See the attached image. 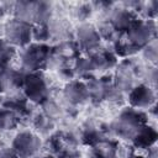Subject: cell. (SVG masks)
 I'll use <instances>...</instances> for the list:
<instances>
[{
  "label": "cell",
  "mask_w": 158,
  "mask_h": 158,
  "mask_svg": "<svg viewBox=\"0 0 158 158\" xmlns=\"http://www.w3.org/2000/svg\"><path fill=\"white\" fill-rule=\"evenodd\" d=\"M110 20H111L110 23L114 26V28L117 32H122V31H127L136 19L133 17V15L130 10H127V9H116L111 14Z\"/></svg>",
  "instance_id": "7c38bea8"
},
{
  "label": "cell",
  "mask_w": 158,
  "mask_h": 158,
  "mask_svg": "<svg viewBox=\"0 0 158 158\" xmlns=\"http://www.w3.org/2000/svg\"><path fill=\"white\" fill-rule=\"evenodd\" d=\"M15 54H16L15 47L11 46L4 38H0V67L1 68L9 67L10 62L14 59Z\"/></svg>",
  "instance_id": "9a60e30c"
},
{
  "label": "cell",
  "mask_w": 158,
  "mask_h": 158,
  "mask_svg": "<svg viewBox=\"0 0 158 158\" xmlns=\"http://www.w3.org/2000/svg\"><path fill=\"white\" fill-rule=\"evenodd\" d=\"M146 158H158V152H157V147L156 146L148 148V154H147Z\"/></svg>",
  "instance_id": "44dd1931"
},
{
  "label": "cell",
  "mask_w": 158,
  "mask_h": 158,
  "mask_svg": "<svg viewBox=\"0 0 158 158\" xmlns=\"http://www.w3.org/2000/svg\"><path fill=\"white\" fill-rule=\"evenodd\" d=\"M0 158H19V157L16 156V153L12 149H1Z\"/></svg>",
  "instance_id": "ffe728a7"
},
{
  "label": "cell",
  "mask_w": 158,
  "mask_h": 158,
  "mask_svg": "<svg viewBox=\"0 0 158 158\" xmlns=\"http://www.w3.org/2000/svg\"><path fill=\"white\" fill-rule=\"evenodd\" d=\"M90 63L93 67V70H106L109 68H111L112 65H115L116 59L115 56L110 52H98L94 56H91L90 58Z\"/></svg>",
  "instance_id": "4fadbf2b"
},
{
  "label": "cell",
  "mask_w": 158,
  "mask_h": 158,
  "mask_svg": "<svg viewBox=\"0 0 158 158\" xmlns=\"http://www.w3.org/2000/svg\"><path fill=\"white\" fill-rule=\"evenodd\" d=\"M157 138H158L157 131L152 126L146 123V125H143L142 127H139L136 131V133L133 135L131 141L133 142V146L136 148L148 149V148H151V147H153L156 144Z\"/></svg>",
  "instance_id": "8fae6325"
},
{
  "label": "cell",
  "mask_w": 158,
  "mask_h": 158,
  "mask_svg": "<svg viewBox=\"0 0 158 158\" xmlns=\"http://www.w3.org/2000/svg\"><path fill=\"white\" fill-rule=\"evenodd\" d=\"M49 59V48L43 43L28 44L21 53V67L27 73L40 72Z\"/></svg>",
  "instance_id": "3957f363"
},
{
  "label": "cell",
  "mask_w": 158,
  "mask_h": 158,
  "mask_svg": "<svg viewBox=\"0 0 158 158\" xmlns=\"http://www.w3.org/2000/svg\"><path fill=\"white\" fill-rule=\"evenodd\" d=\"M90 70H93V67H91V63H90L89 58H80V59L77 60L75 72L78 74H85Z\"/></svg>",
  "instance_id": "ac0fdd59"
},
{
  "label": "cell",
  "mask_w": 158,
  "mask_h": 158,
  "mask_svg": "<svg viewBox=\"0 0 158 158\" xmlns=\"http://www.w3.org/2000/svg\"><path fill=\"white\" fill-rule=\"evenodd\" d=\"M96 157L99 158H115L116 156V146L112 142L100 141L98 144L94 146Z\"/></svg>",
  "instance_id": "2e32d148"
},
{
  "label": "cell",
  "mask_w": 158,
  "mask_h": 158,
  "mask_svg": "<svg viewBox=\"0 0 158 158\" xmlns=\"http://www.w3.org/2000/svg\"><path fill=\"white\" fill-rule=\"evenodd\" d=\"M127 158H146V157H143V156H141V154H137V153H130L128 154V157Z\"/></svg>",
  "instance_id": "7402d4cb"
},
{
  "label": "cell",
  "mask_w": 158,
  "mask_h": 158,
  "mask_svg": "<svg viewBox=\"0 0 158 158\" xmlns=\"http://www.w3.org/2000/svg\"><path fill=\"white\" fill-rule=\"evenodd\" d=\"M77 37H78L79 47H81L85 51L96 49L100 43V38H101L98 30L90 23L80 25L77 31Z\"/></svg>",
  "instance_id": "9c48e42d"
},
{
  "label": "cell",
  "mask_w": 158,
  "mask_h": 158,
  "mask_svg": "<svg viewBox=\"0 0 158 158\" xmlns=\"http://www.w3.org/2000/svg\"><path fill=\"white\" fill-rule=\"evenodd\" d=\"M17 123H19V117L16 112L6 107L0 109V131L12 130L17 126Z\"/></svg>",
  "instance_id": "5bb4252c"
},
{
  "label": "cell",
  "mask_w": 158,
  "mask_h": 158,
  "mask_svg": "<svg viewBox=\"0 0 158 158\" xmlns=\"http://www.w3.org/2000/svg\"><path fill=\"white\" fill-rule=\"evenodd\" d=\"M41 147V139L37 135L30 131L17 133L12 141L11 149L19 158H32Z\"/></svg>",
  "instance_id": "8992f818"
},
{
  "label": "cell",
  "mask_w": 158,
  "mask_h": 158,
  "mask_svg": "<svg viewBox=\"0 0 158 158\" xmlns=\"http://www.w3.org/2000/svg\"><path fill=\"white\" fill-rule=\"evenodd\" d=\"M22 89L26 99L33 102H42L43 100L47 99L48 86L44 77L40 72L27 73L23 79Z\"/></svg>",
  "instance_id": "5b68a950"
},
{
  "label": "cell",
  "mask_w": 158,
  "mask_h": 158,
  "mask_svg": "<svg viewBox=\"0 0 158 158\" xmlns=\"http://www.w3.org/2000/svg\"><path fill=\"white\" fill-rule=\"evenodd\" d=\"M4 40L14 47H26L32 40V25L20 19H11L4 26Z\"/></svg>",
  "instance_id": "7a4b0ae2"
},
{
  "label": "cell",
  "mask_w": 158,
  "mask_h": 158,
  "mask_svg": "<svg viewBox=\"0 0 158 158\" xmlns=\"http://www.w3.org/2000/svg\"><path fill=\"white\" fill-rule=\"evenodd\" d=\"M25 75L20 70H15L10 67L1 68L0 70V90L14 93L21 89L23 85Z\"/></svg>",
  "instance_id": "ba28073f"
},
{
  "label": "cell",
  "mask_w": 158,
  "mask_h": 158,
  "mask_svg": "<svg viewBox=\"0 0 158 158\" xmlns=\"http://www.w3.org/2000/svg\"><path fill=\"white\" fill-rule=\"evenodd\" d=\"M147 123L146 115L137 109L127 107L121 111L116 122H115V131L118 136L123 138H132L136 131Z\"/></svg>",
  "instance_id": "6da1fadb"
},
{
  "label": "cell",
  "mask_w": 158,
  "mask_h": 158,
  "mask_svg": "<svg viewBox=\"0 0 158 158\" xmlns=\"http://www.w3.org/2000/svg\"><path fill=\"white\" fill-rule=\"evenodd\" d=\"M40 158H54L53 156H44V157H40Z\"/></svg>",
  "instance_id": "603a6c76"
},
{
  "label": "cell",
  "mask_w": 158,
  "mask_h": 158,
  "mask_svg": "<svg viewBox=\"0 0 158 158\" xmlns=\"http://www.w3.org/2000/svg\"><path fill=\"white\" fill-rule=\"evenodd\" d=\"M58 158H80V153L74 149H67V151L60 152Z\"/></svg>",
  "instance_id": "d6986e66"
},
{
  "label": "cell",
  "mask_w": 158,
  "mask_h": 158,
  "mask_svg": "<svg viewBox=\"0 0 158 158\" xmlns=\"http://www.w3.org/2000/svg\"><path fill=\"white\" fill-rule=\"evenodd\" d=\"M64 98L73 105H79L85 102L89 99V90L88 85L79 80L69 81L64 88Z\"/></svg>",
  "instance_id": "30bf717a"
},
{
  "label": "cell",
  "mask_w": 158,
  "mask_h": 158,
  "mask_svg": "<svg viewBox=\"0 0 158 158\" xmlns=\"http://www.w3.org/2000/svg\"><path fill=\"white\" fill-rule=\"evenodd\" d=\"M51 36V28L47 23H37L32 26V38L37 41V43L44 42Z\"/></svg>",
  "instance_id": "e0dca14e"
},
{
  "label": "cell",
  "mask_w": 158,
  "mask_h": 158,
  "mask_svg": "<svg viewBox=\"0 0 158 158\" xmlns=\"http://www.w3.org/2000/svg\"><path fill=\"white\" fill-rule=\"evenodd\" d=\"M128 101L131 107L141 110L151 107L156 101V94L148 85L141 84L135 86L128 94Z\"/></svg>",
  "instance_id": "52a82bcc"
},
{
  "label": "cell",
  "mask_w": 158,
  "mask_h": 158,
  "mask_svg": "<svg viewBox=\"0 0 158 158\" xmlns=\"http://www.w3.org/2000/svg\"><path fill=\"white\" fill-rule=\"evenodd\" d=\"M154 36V27L151 21L135 20L127 30V43L135 49L146 47Z\"/></svg>",
  "instance_id": "277c9868"
}]
</instances>
